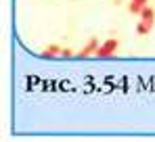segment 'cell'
I'll return each instance as SVG.
<instances>
[{
	"mask_svg": "<svg viewBox=\"0 0 155 142\" xmlns=\"http://www.w3.org/2000/svg\"><path fill=\"white\" fill-rule=\"evenodd\" d=\"M117 46H120V40L109 38L107 42H103V44L99 46V50H97V56H101V59H105V56H111V54H115Z\"/></svg>",
	"mask_w": 155,
	"mask_h": 142,
	"instance_id": "cell-1",
	"label": "cell"
},
{
	"mask_svg": "<svg viewBox=\"0 0 155 142\" xmlns=\"http://www.w3.org/2000/svg\"><path fill=\"white\" fill-rule=\"evenodd\" d=\"M99 46H101V42H99L97 38H90V40L86 42V46H84L82 50H80V52H78V56H80V59H84V56L97 54V50H99Z\"/></svg>",
	"mask_w": 155,
	"mask_h": 142,
	"instance_id": "cell-2",
	"label": "cell"
},
{
	"mask_svg": "<svg viewBox=\"0 0 155 142\" xmlns=\"http://www.w3.org/2000/svg\"><path fill=\"white\" fill-rule=\"evenodd\" d=\"M61 50L63 48L59 44H48V46L42 50V59H54V56H61Z\"/></svg>",
	"mask_w": 155,
	"mask_h": 142,
	"instance_id": "cell-3",
	"label": "cell"
},
{
	"mask_svg": "<svg viewBox=\"0 0 155 142\" xmlns=\"http://www.w3.org/2000/svg\"><path fill=\"white\" fill-rule=\"evenodd\" d=\"M140 19H143V21H149V23H155V11L149 6V4L143 6V11H140Z\"/></svg>",
	"mask_w": 155,
	"mask_h": 142,
	"instance_id": "cell-4",
	"label": "cell"
},
{
	"mask_svg": "<svg viewBox=\"0 0 155 142\" xmlns=\"http://www.w3.org/2000/svg\"><path fill=\"white\" fill-rule=\"evenodd\" d=\"M151 27H153V23H149V21H143V19H140V23L136 25V34H138V36H147V34L151 31Z\"/></svg>",
	"mask_w": 155,
	"mask_h": 142,
	"instance_id": "cell-5",
	"label": "cell"
},
{
	"mask_svg": "<svg viewBox=\"0 0 155 142\" xmlns=\"http://www.w3.org/2000/svg\"><path fill=\"white\" fill-rule=\"evenodd\" d=\"M143 6H145V4H140V2H136V0H130V4H128V11L132 13V15H140Z\"/></svg>",
	"mask_w": 155,
	"mask_h": 142,
	"instance_id": "cell-6",
	"label": "cell"
},
{
	"mask_svg": "<svg viewBox=\"0 0 155 142\" xmlns=\"http://www.w3.org/2000/svg\"><path fill=\"white\" fill-rule=\"evenodd\" d=\"M61 56H63V59H71V56H74V50H69V48H63V50H61Z\"/></svg>",
	"mask_w": 155,
	"mask_h": 142,
	"instance_id": "cell-7",
	"label": "cell"
},
{
	"mask_svg": "<svg viewBox=\"0 0 155 142\" xmlns=\"http://www.w3.org/2000/svg\"><path fill=\"white\" fill-rule=\"evenodd\" d=\"M136 2H140V4H147V2H149V0H136Z\"/></svg>",
	"mask_w": 155,
	"mask_h": 142,
	"instance_id": "cell-8",
	"label": "cell"
}]
</instances>
